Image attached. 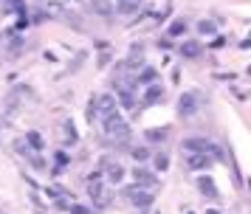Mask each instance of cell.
I'll return each instance as SVG.
<instances>
[{
  "mask_svg": "<svg viewBox=\"0 0 251 214\" xmlns=\"http://www.w3.org/2000/svg\"><path fill=\"white\" fill-rule=\"evenodd\" d=\"M88 194H91V200L96 206H107V191H104V183H102V172H93L88 175Z\"/></svg>",
  "mask_w": 251,
  "mask_h": 214,
  "instance_id": "7a4b0ae2",
  "label": "cell"
},
{
  "mask_svg": "<svg viewBox=\"0 0 251 214\" xmlns=\"http://www.w3.org/2000/svg\"><path fill=\"white\" fill-rule=\"evenodd\" d=\"M198 186H201V191H203V194H209V197H212V200H215L217 197V189H215V183H212V178H201L198 180Z\"/></svg>",
  "mask_w": 251,
  "mask_h": 214,
  "instance_id": "7c38bea8",
  "label": "cell"
},
{
  "mask_svg": "<svg viewBox=\"0 0 251 214\" xmlns=\"http://www.w3.org/2000/svg\"><path fill=\"white\" fill-rule=\"evenodd\" d=\"M28 144L34 146V149H43V138H40V133H28Z\"/></svg>",
  "mask_w": 251,
  "mask_h": 214,
  "instance_id": "44dd1931",
  "label": "cell"
},
{
  "mask_svg": "<svg viewBox=\"0 0 251 214\" xmlns=\"http://www.w3.org/2000/svg\"><path fill=\"white\" fill-rule=\"evenodd\" d=\"M183 31H186V20H175L170 25V37H181Z\"/></svg>",
  "mask_w": 251,
  "mask_h": 214,
  "instance_id": "9a60e30c",
  "label": "cell"
},
{
  "mask_svg": "<svg viewBox=\"0 0 251 214\" xmlns=\"http://www.w3.org/2000/svg\"><path fill=\"white\" fill-rule=\"evenodd\" d=\"M6 6L14 11H23V0H6Z\"/></svg>",
  "mask_w": 251,
  "mask_h": 214,
  "instance_id": "cb8c5ba5",
  "label": "cell"
},
{
  "mask_svg": "<svg viewBox=\"0 0 251 214\" xmlns=\"http://www.w3.org/2000/svg\"><path fill=\"white\" fill-rule=\"evenodd\" d=\"M102 166H104V172H107V178L116 180V183L125 178V166H122V164H116V161H104Z\"/></svg>",
  "mask_w": 251,
  "mask_h": 214,
  "instance_id": "9c48e42d",
  "label": "cell"
},
{
  "mask_svg": "<svg viewBox=\"0 0 251 214\" xmlns=\"http://www.w3.org/2000/svg\"><path fill=\"white\" fill-rule=\"evenodd\" d=\"M198 31L203 34V37H212V34L217 31V28H215V23H209V20H203V23H201V25H198Z\"/></svg>",
  "mask_w": 251,
  "mask_h": 214,
  "instance_id": "2e32d148",
  "label": "cell"
},
{
  "mask_svg": "<svg viewBox=\"0 0 251 214\" xmlns=\"http://www.w3.org/2000/svg\"><path fill=\"white\" fill-rule=\"evenodd\" d=\"M96 113H102V116L116 113V99L110 96V93H104V96H99V99H96Z\"/></svg>",
  "mask_w": 251,
  "mask_h": 214,
  "instance_id": "ba28073f",
  "label": "cell"
},
{
  "mask_svg": "<svg viewBox=\"0 0 251 214\" xmlns=\"http://www.w3.org/2000/svg\"><path fill=\"white\" fill-rule=\"evenodd\" d=\"M178 110H181V116H195L198 113V93H192V90H186L181 99H178Z\"/></svg>",
  "mask_w": 251,
  "mask_h": 214,
  "instance_id": "277c9868",
  "label": "cell"
},
{
  "mask_svg": "<svg viewBox=\"0 0 251 214\" xmlns=\"http://www.w3.org/2000/svg\"><path fill=\"white\" fill-rule=\"evenodd\" d=\"M133 178H136V186H138V189H155V183H158L152 172H147V169H141V166H136Z\"/></svg>",
  "mask_w": 251,
  "mask_h": 214,
  "instance_id": "8992f818",
  "label": "cell"
},
{
  "mask_svg": "<svg viewBox=\"0 0 251 214\" xmlns=\"http://www.w3.org/2000/svg\"><path fill=\"white\" fill-rule=\"evenodd\" d=\"M91 9H93V14H99V17H110L116 11V6H113V0H91Z\"/></svg>",
  "mask_w": 251,
  "mask_h": 214,
  "instance_id": "52a82bcc",
  "label": "cell"
},
{
  "mask_svg": "<svg viewBox=\"0 0 251 214\" xmlns=\"http://www.w3.org/2000/svg\"><path fill=\"white\" fill-rule=\"evenodd\" d=\"M147 141H152V144H155V141H167V130H150Z\"/></svg>",
  "mask_w": 251,
  "mask_h": 214,
  "instance_id": "e0dca14e",
  "label": "cell"
},
{
  "mask_svg": "<svg viewBox=\"0 0 251 214\" xmlns=\"http://www.w3.org/2000/svg\"><path fill=\"white\" fill-rule=\"evenodd\" d=\"M167 166H170V161H167V155H164V152H161V155H155V169H161V172H164Z\"/></svg>",
  "mask_w": 251,
  "mask_h": 214,
  "instance_id": "603a6c76",
  "label": "cell"
},
{
  "mask_svg": "<svg viewBox=\"0 0 251 214\" xmlns=\"http://www.w3.org/2000/svg\"><path fill=\"white\" fill-rule=\"evenodd\" d=\"M130 200H133V206H136V209L147 212V209H150V203H152V191H150V189H138V186H133V189H130Z\"/></svg>",
  "mask_w": 251,
  "mask_h": 214,
  "instance_id": "5b68a950",
  "label": "cell"
},
{
  "mask_svg": "<svg viewBox=\"0 0 251 214\" xmlns=\"http://www.w3.org/2000/svg\"><path fill=\"white\" fill-rule=\"evenodd\" d=\"M54 158H57V169H62V166H68V164H71L68 152H57V155H54Z\"/></svg>",
  "mask_w": 251,
  "mask_h": 214,
  "instance_id": "7402d4cb",
  "label": "cell"
},
{
  "mask_svg": "<svg viewBox=\"0 0 251 214\" xmlns=\"http://www.w3.org/2000/svg\"><path fill=\"white\" fill-rule=\"evenodd\" d=\"M104 133L119 138V141H127L130 138V127H127V121L119 113H110V116H104Z\"/></svg>",
  "mask_w": 251,
  "mask_h": 214,
  "instance_id": "6da1fadb",
  "label": "cell"
},
{
  "mask_svg": "<svg viewBox=\"0 0 251 214\" xmlns=\"http://www.w3.org/2000/svg\"><path fill=\"white\" fill-rule=\"evenodd\" d=\"M136 6H138V0H122V3H119V11L130 14V11H136Z\"/></svg>",
  "mask_w": 251,
  "mask_h": 214,
  "instance_id": "d6986e66",
  "label": "cell"
},
{
  "mask_svg": "<svg viewBox=\"0 0 251 214\" xmlns=\"http://www.w3.org/2000/svg\"><path fill=\"white\" fill-rule=\"evenodd\" d=\"M141 56H144V48H141V45H133V51H130V65L141 62Z\"/></svg>",
  "mask_w": 251,
  "mask_h": 214,
  "instance_id": "ac0fdd59",
  "label": "cell"
},
{
  "mask_svg": "<svg viewBox=\"0 0 251 214\" xmlns=\"http://www.w3.org/2000/svg\"><path fill=\"white\" fill-rule=\"evenodd\" d=\"M183 149L186 152H215V155H220V149H217L209 138H203V135H192V138H183Z\"/></svg>",
  "mask_w": 251,
  "mask_h": 214,
  "instance_id": "3957f363",
  "label": "cell"
},
{
  "mask_svg": "<svg viewBox=\"0 0 251 214\" xmlns=\"http://www.w3.org/2000/svg\"><path fill=\"white\" fill-rule=\"evenodd\" d=\"M206 214H217V212H206Z\"/></svg>",
  "mask_w": 251,
  "mask_h": 214,
  "instance_id": "d4e9b609",
  "label": "cell"
},
{
  "mask_svg": "<svg viewBox=\"0 0 251 214\" xmlns=\"http://www.w3.org/2000/svg\"><path fill=\"white\" fill-rule=\"evenodd\" d=\"M155 79H158V71H155V68H144V71H141V73H138V85H150V82H155Z\"/></svg>",
  "mask_w": 251,
  "mask_h": 214,
  "instance_id": "5bb4252c",
  "label": "cell"
},
{
  "mask_svg": "<svg viewBox=\"0 0 251 214\" xmlns=\"http://www.w3.org/2000/svg\"><path fill=\"white\" fill-rule=\"evenodd\" d=\"M186 166H189V169H203V166H209V158H206V152H192V155L186 158Z\"/></svg>",
  "mask_w": 251,
  "mask_h": 214,
  "instance_id": "30bf717a",
  "label": "cell"
},
{
  "mask_svg": "<svg viewBox=\"0 0 251 214\" xmlns=\"http://www.w3.org/2000/svg\"><path fill=\"white\" fill-rule=\"evenodd\" d=\"M161 96H164V90H161L158 85H152V82H150V88L144 90V104H155Z\"/></svg>",
  "mask_w": 251,
  "mask_h": 214,
  "instance_id": "8fae6325",
  "label": "cell"
},
{
  "mask_svg": "<svg viewBox=\"0 0 251 214\" xmlns=\"http://www.w3.org/2000/svg\"><path fill=\"white\" fill-rule=\"evenodd\" d=\"M147 155H150L147 146H136V149H133V158H136L138 164H141V161H147Z\"/></svg>",
  "mask_w": 251,
  "mask_h": 214,
  "instance_id": "ffe728a7",
  "label": "cell"
},
{
  "mask_svg": "<svg viewBox=\"0 0 251 214\" xmlns=\"http://www.w3.org/2000/svg\"><path fill=\"white\" fill-rule=\"evenodd\" d=\"M181 54L186 56V59H195V56L201 54V45L195 43V40H189V43H183V45H181Z\"/></svg>",
  "mask_w": 251,
  "mask_h": 214,
  "instance_id": "4fadbf2b",
  "label": "cell"
}]
</instances>
